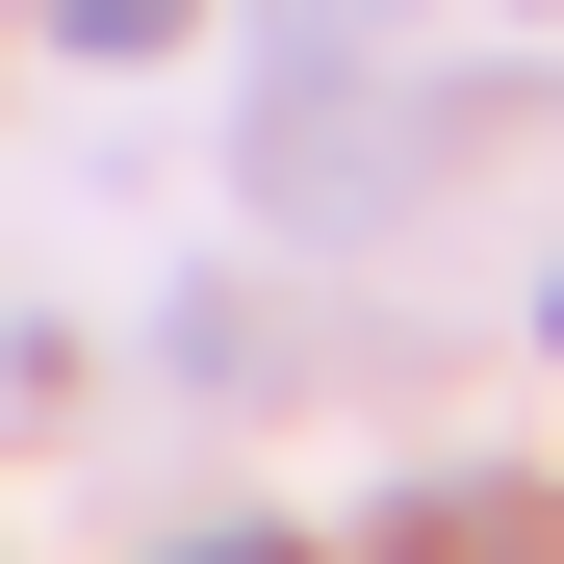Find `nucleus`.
<instances>
[{"label":"nucleus","mask_w":564,"mask_h":564,"mask_svg":"<svg viewBox=\"0 0 564 564\" xmlns=\"http://www.w3.org/2000/svg\"><path fill=\"white\" fill-rule=\"evenodd\" d=\"M52 52H180V0H52Z\"/></svg>","instance_id":"nucleus-1"},{"label":"nucleus","mask_w":564,"mask_h":564,"mask_svg":"<svg viewBox=\"0 0 564 564\" xmlns=\"http://www.w3.org/2000/svg\"><path fill=\"white\" fill-rule=\"evenodd\" d=\"M180 564H308V539H180Z\"/></svg>","instance_id":"nucleus-2"}]
</instances>
